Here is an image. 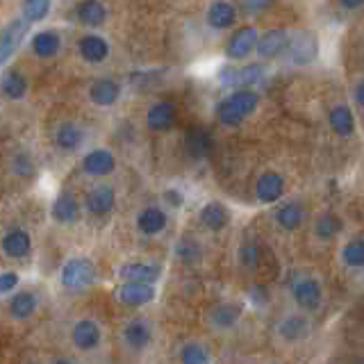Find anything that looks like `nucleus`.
I'll list each match as a JSON object with an SVG mask.
<instances>
[{"label":"nucleus","instance_id":"nucleus-1","mask_svg":"<svg viewBox=\"0 0 364 364\" xmlns=\"http://www.w3.org/2000/svg\"><path fill=\"white\" fill-rule=\"evenodd\" d=\"M257 103H260V96L255 91H248V89L235 91V94L228 96L224 103L217 107V119L226 126H239L246 116L255 112Z\"/></svg>","mask_w":364,"mask_h":364},{"label":"nucleus","instance_id":"nucleus-2","mask_svg":"<svg viewBox=\"0 0 364 364\" xmlns=\"http://www.w3.org/2000/svg\"><path fill=\"white\" fill-rule=\"evenodd\" d=\"M96 280L94 262L87 257H71L62 269V285L68 291H87Z\"/></svg>","mask_w":364,"mask_h":364},{"label":"nucleus","instance_id":"nucleus-3","mask_svg":"<svg viewBox=\"0 0 364 364\" xmlns=\"http://www.w3.org/2000/svg\"><path fill=\"white\" fill-rule=\"evenodd\" d=\"M287 57L291 64L296 66H308L317 59L319 55V39L310 30H298L287 39Z\"/></svg>","mask_w":364,"mask_h":364},{"label":"nucleus","instance_id":"nucleus-4","mask_svg":"<svg viewBox=\"0 0 364 364\" xmlns=\"http://www.w3.org/2000/svg\"><path fill=\"white\" fill-rule=\"evenodd\" d=\"M25 32H28V23L23 18H16V21L7 23L3 30H0V66L7 64L9 59L14 57L18 46L23 44Z\"/></svg>","mask_w":364,"mask_h":364},{"label":"nucleus","instance_id":"nucleus-5","mask_svg":"<svg viewBox=\"0 0 364 364\" xmlns=\"http://www.w3.org/2000/svg\"><path fill=\"white\" fill-rule=\"evenodd\" d=\"M262 78H265V66H260V64H248L241 68H224L219 73L221 83L228 87H239V89L257 85Z\"/></svg>","mask_w":364,"mask_h":364},{"label":"nucleus","instance_id":"nucleus-6","mask_svg":"<svg viewBox=\"0 0 364 364\" xmlns=\"http://www.w3.org/2000/svg\"><path fill=\"white\" fill-rule=\"evenodd\" d=\"M257 39H260V32L255 28H241L237 30L235 35L230 37V42H228V57L230 59H244L248 57L253 50H255V44H257Z\"/></svg>","mask_w":364,"mask_h":364},{"label":"nucleus","instance_id":"nucleus-7","mask_svg":"<svg viewBox=\"0 0 364 364\" xmlns=\"http://www.w3.org/2000/svg\"><path fill=\"white\" fill-rule=\"evenodd\" d=\"M321 298H323V291L321 285L317 280L312 278H303L294 285V301L296 305L303 310H317L321 305Z\"/></svg>","mask_w":364,"mask_h":364},{"label":"nucleus","instance_id":"nucleus-8","mask_svg":"<svg viewBox=\"0 0 364 364\" xmlns=\"http://www.w3.org/2000/svg\"><path fill=\"white\" fill-rule=\"evenodd\" d=\"M150 339H153V328L146 319H133L126 323L123 328V341L128 344L133 351H141L146 348Z\"/></svg>","mask_w":364,"mask_h":364},{"label":"nucleus","instance_id":"nucleus-9","mask_svg":"<svg viewBox=\"0 0 364 364\" xmlns=\"http://www.w3.org/2000/svg\"><path fill=\"white\" fill-rule=\"evenodd\" d=\"M71 339L80 351H94L100 344V326L91 319H83L73 326L71 332Z\"/></svg>","mask_w":364,"mask_h":364},{"label":"nucleus","instance_id":"nucleus-10","mask_svg":"<svg viewBox=\"0 0 364 364\" xmlns=\"http://www.w3.org/2000/svg\"><path fill=\"white\" fill-rule=\"evenodd\" d=\"M114 166H116L114 155L109 153V150H103V148L91 150V153L83 159V169H85V174L96 176V178L109 176V174H112V171H114Z\"/></svg>","mask_w":364,"mask_h":364},{"label":"nucleus","instance_id":"nucleus-11","mask_svg":"<svg viewBox=\"0 0 364 364\" xmlns=\"http://www.w3.org/2000/svg\"><path fill=\"white\" fill-rule=\"evenodd\" d=\"M255 194L262 203H276V200L285 194V180H282L280 174H273V171L262 174L255 185Z\"/></svg>","mask_w":364,"mask_h":364},{"label":"nucleus","instance_id":"nucleus-12","mask_svg":"<svg viewBox=\"0 0 364 364\" xmlns=\"http://www.w3.org/2000/svg\"><path fill=\"white\" fill-rule=\"evenodd\" d=\"M116 205V196H114V189L109 187H94L87 194V210L91 214L96 217H103L109 214Z\"/></svg>","mask_w":364,"mask_h":364},{"label":"nucleus","instance_id":"nucleus-13","mask_svg":"<svg viewBox=\"0 0 364 364\" xmlns=\"http://www.w3.org/2000/svg\"><path fill=\"white\" fill-rule=\"evenodd\" d=\"M287 39L289 35L285 32V30H271V32L267 35H262L257 39V55L260 57H278L285 53V48H287Z\"/></svg>","mask_w":364,"mask_h":364},{"label":"nucleus","instance_id":"nucleus-14","mask_svg":"<svg viewBox=\"0 0 364 364\" xmlns=\"http://www.w3.org/2000/svg\"><path fill=\"white\" fill-rule=\"evenodd\" d=\"M119 96H121V85L114 83V80H109V78L96 80V83L89 87V98L100 107L114 105Z\"/></svg>","mask_w":364,"mask_h":364},{"label":"nucleus","instance_id":"nucleus-15","mask_svg":"<svg viewBox=\"0 0 364 364\" xmlns=\"http://www.w3.org/2000/svg\"><path fill=\"white\" fill-rule=\"evenodd\" d=\"M50 214L57 221V224H75L80 219V205L73 196L62 194L53 200V207H50Z\"/></svg>","mask_w":364,"mask_h":364},{"label":"nucleus","instance_id":"nucleus-16","mask_svg":"<svg viewBox=\"0 0 364 364\" xmlns=\"http://www.w3.org/2000/svg\"><path fill=\"white\" fill-rule=\"evenodd\" d=\"M121 276L126 282H135V285H153L159 278V269L153 265H144V262H133V265L123 267Z\"/></svg>","mask_w":364,"mask_h":364},{"label":"nucleus","instance_id":"nucleus-17","mask_svg":"<svg viewBox=\"0 0 364 364\" xmlns=\"http://www.w3.org/2000/svg\"><path fill=\"white\" fill-rule=\"evenodd\" d=\"M59 48H62V37L55 30H42L32 37V50L37 57H53L59 53Z\"/></svg>","mask_w":364,"mask_h":364},{"label":"nucleus","instance_id":"nucleus-18","mask_svg":"<svg viewBox=\"0 0 364 364\" xmlns=\"http://www.w3.org/2000/svg\"><path fill=\"white\" fill-rule=\"evenodd\" d=\"M176 105L174 103H157L150 107V112L146 116V123L150 130H169L176 123Z\"/></svg>","mask_w":364,"mask_h":364},{"label":"nucleus","instance_id":"nucleus-19","mask_svg":"<svg viewBox=\"0 0 364 364\" xmlns=\"http://www.w3.org/2000/svg\"><path fill=\"white\" fill-rule=\"evenodd\" d=\"M80 55H83L91 64H100V62H105V59H107L109 46H107V42L103 37L89 35V37L83 39V42H80Z\"/></svg>","mask_w":364,"mask_h":364},{"label":"nucleus","instance_id":"nucleus-20","mask_svg":"<svg viewBox=\"0 0 364 364\" xmlns=\"http://www.w3.org/2000/svg\"><path fill=\"white\" fill-rule=\"evenodd\" d=\"M241 317V305L237 303H221L214 310L210 312V321L212 326L219 328V330H230Z\"/></svg>","mask_w":364,"mask_h":364},{"label":"nucleus","instance_id":"nucleus-21","mask_svg":"<svg viewBox=\"0 0 364 364\" xmlns=\"http://www.w3.org/2000/svg\"><path fill=\"white\" fill-rule=\"evenodd\" d=\"M237 21V9L230 3H212L207 9V23L214 30H228Z\"/></svg>","mask_w":364,"mask_h":364},{"label":"nucleus","instance_id":"nucleus-22","mask_svg":"<svg viewBox=\"0 0 364 364\" xmlns=\"http://www.w3.org/2000/svg\"><path fill=\"white\" fill-rule=\"evenodd\" d=\"M30 248H32V239L25 230H9L3 237V250L9 257H25Z\"/></svg>","mask_w":364,"mask_h":364},{"label":"nucleus","instance_id":"nucleus-23","mask_svg":"<svg viewBox=\"0 0 364 364\" xmlns=\"http://www.w3.org/2000/svg\"><path fill=\"white\" fill-rule=\"evenodd\" d=\"M119 298L126 305H146L155 298V287L153 285H135V282H126L119 291Z\"/></svg>","mask_w":364,"mask_h":364},{"label":"nucleus","instance_id":"nucleus-24","mask_svg":"<svg viewBox=\"0 0 364 364\" xmlns=\"http://www.w3.org/2000/svg\"><path fill=\"white\" fill-rule=\"evenodd\" d=\"M328 119H330V128L335 130L339 137H351L353 133H356V116H353L348 105L332 107Z\"/></svg>","mask_w":364,"mask_h":364},{"label":"nucleus","instance_id":"nucleus-25","mask_svg":"<svg viewBox=\"0 0 364 364\" xmlns=\"http://www.w3.org/2000/svg\"><path fill=\"white\" fill-rule=\"evenodd\" d=\"M230 210L224 203H207L203 210H200V221L203 226L210 230H224L230 224Z\"/></svg>","mask_w":364,"mask_h":364},{"label":"nucleus","instance_id":"nucleus-26","mask_svg":"<svg viewBox=\"0 0 364 364\" xmlns=\"http://www.w3.org/2000/svg\"><path fill=\"white\" fill-rule=\"evenodd\" d=\"M85 141V130L78 123H62L55 130V144L62 150H78Z\"/></svg>","mask_w":364,"mask_h":364},{"label":"nucleus","instance_id":"nucleus-27","mask_svg":"<svg viewBox=\"0 0 364 364\" xmlns=\"http://www.w3.org/2000/svg\"><path fill=\"white\" fill-rule=\"evenodd\" d=\"M137 228L144 232V235H157V232L166 228V214L159 207L141 210L137 217Z\"/></svg>","mask_w":364,"mask_h":364},{"label":"nucleus","instance_id":"nucleus-28","mask_svg":"<svg viewBox=\"0 0 364 364\" xmlns=\"http://www.w3.org/2000/svg\"><path fill=\"white\" fill-rule=\"evenodd\" d=\"M37 308H39L37 296L30 294V291H18V294L9 301V312H12V317L18 321L30 319L37 312Z\"/></svg>","mask_w":364,"mask_h":364},{"label":"nucleus","instance_id":"nucleus-29","mask_svg":"<svg viewBox=\"0 0 364 364\" xmlns=\"http://www.w3.org/2000/svg\"><path fill=\"white\" fill-rule=\"evenodd\" d=\"M0 91H3L9 100H21L28 91V83L18 71H7V73L0 78Z\"/></svg>","mask_w":364,"mask_h":364},{"label":"nucleus","instance_id":"nucleus-30","mask_svg":"<svg viewBox=\"0 0 364 364\" xmlns=\"http://www.w3.org/2000/svg\"><path fill=\"white\" fill-rule=\"evenodd\" d=\"M78 16L85 25L100 28L107 18V9H105L103 3H98V0H89V3H83L78 7Z\"/></svg>","mask_w":364,"mask_h":364},{"label":"nucleus","instance_id":"nucleus-31","mask_svg":"<svg viewBox=\"0 0 364 364\" xmlns=\"http://www.w3.org/2000/svg\"><path fill=\"white\" fill-rule=\"evenodd\" d=\"M278 224L285 228V230H298L305 221V210H303L301 203H287L278 210Z\"/></svg>","mask_w":364,"mask_h":364},{"label":"nucleus","instance_id":"nucleus-32","mask_svg":"<svg viewBox=\"0 0 364 364\" xmlns=\"http://www.w3.org/2000/svg\"><path fill=\"white\" fill-rule=\"evenodd\" d=\"M308 332H310V321L303 319V317H287L285 321L280 323V335L285 339H289V341L305 337Z\"/></svg>","mask_w":364,"mask_h":364},{"label":"nucleus","instance_id":"nucleus-33","mask_svg":"<svg viewBox=\"0 0 364 364\" xmlns=\"http://www.w3.org/2000/svg\"><path fill=\"white\" fill-rule=\"evenodd\" d=\"M50 12V3L48 0H28L23 3V21L30 25V23H39L44 21Z\"/></svg>","mask_w":364,"mask_h":364},{"label":"nucleus","instance_id":"nucleus-34","mask_svg":"<svg viewBox=\"0 0 364 364\" xmlns=\"http://www.w3.org/2000/svg\"><path fill=\"white\" fill-rule=\"evenodd\" d=\"M180 364H210V353L203 344H187L180 348Z\"/></svg>","mask_w":364,"mask_h":364},{"label":"nucleus","instance_id":"nucleus-35","mask_svg":"<svg viewBox=\"0 0 364 364\" xmlns=\"http://www.w3.org/2000/svg\"><path fill=\"white\" fill-rule=\"evenodd\" d=\"M341 260L348 269H360L364 265V244L362 241L358 239V241H351V244L344 246Z\"/></svg>","mask_w":364,"mask_h":364},{"label":"nucleus","instance_id":"nucleus-36","mask_svg":"<svg viewBox=\"0 0 364 364\" xmlns=\"http://www.w3.org/2000/svg\"><path fill=\"white\" fill-rule=\"evenodd\" d=\"M341 232V219L335 214H326L317 221V235L321 239H332Z\"/></svg>","mask_w":364,"mask_h":364},{"label":"nucleus","instance_id":"nucleus-37","mask_svg":"<svg viewBox=\"0 0 364 364\" xmlns=\"http://www.w3.org/2000/svg\"><path fill=\"white\" fill-rule=\"evenodd\" d=\"M187 148H189L191 155L205 157V155H210V150H212V139H210L207 133H194L187 141Z\"/></svg>","mask_w":364,"mask_h":364},{"label":"nucleus","instance_id":"nucleus-38","mask_svg":"<svg viewBox=\"0 0 364 364\" xmlns=\"http://www.w3.org/2000/svg\"><path fill=\"white\" fill-rule=\"evenodd\" d=\"M18 285V276L12 271H5V273H0V294H7V291H12L16 289Z\"/></svg>","mask_w":364,"mask_h":364},{"label":"nucleus","instance_id":"nucleus-39","mask_svg":"<svg viewBox=\"0 0 364 364\" xmlns=\"http://www.w3.org/2000/svg\"><path fill=\"white\" fill-rule=\"evenodd\" d=\"M241 262H244L246 267H253L260 262V248L257 246H246L241 250Z\"/></svg>","mask_w":364,"mask_h":364},{"label":"nucleus","instance_id":"nucleus-40","mask_svg":"<svg viewBox=\"0 0 364 364\" xmlns=\"http://www.w3.org/2000/svg\"><path fill=\"white\" fill-rule=\"evenodd\" d=\"M269 7L271 3H246V9H250V12H265Z\"/></svg>","mask_w":364,"mask_h":364},{"label":"nucleus","instance_id":"nucleus-41","mask_svg":"<svg viewBox=\"0 0 364 364\" xmlns=\"http://www.w3.org/2000/svg\"><path fill=\"white\" fill-rule=\"evenodd\" d=\"M362 91H364V87H362V83H358V87H356V103H358V107H362V105H364V100H362Z\"/></svg>","mask_w":364,"mask_h":364},{"label":"nucleus","instance_id":"nucleus-42","mask_svg":"<svg viewBox=\"0 0 364 364\" xmlns=\"http://www.w3.org/2000/svg\"><path fill=\"white\" fill-rule=\"evenodd\" d=\"M341 7L344 9H360L362 3H360V0H348V3H341Z\"/></svg>","mask_w":364,"mask_h":364},{"label":"nucleus","instance_id":"nucleus-43","mask_svg":"<svg viewBox=\"0 0 364 364\" xmlns=\"http://www.w3.org/2000/svg\"><path fill=\"white\" fill-rule=\"evenodd\" d=\"M55 364H71V362H66V360H57Z\"/></svg>","mask_w":364,"mask_h":364}]
</instances>
